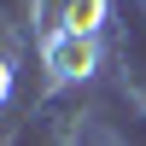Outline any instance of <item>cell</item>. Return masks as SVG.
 <instances>
[{
  "mask_svg": "<svg viewBox=\"0 0 146 146\" xmlns=\"http://www.w3.org/2000/svg\"><path fill=\"white\" fill-rule=\"evenodd\" d=\"M100 64V47H94V35H70V29H58L53 41H47V70L53 76H88V70Z\"/></svg>",
  "mask_w": 146,
  "mask_h": 146,
  "instance_id": "obj_1",
  "label": "cell"
},
{
  "mask_svg": "<svg viewBox=\"0 0 146 146\" xmlns=\"http://www.w3.org/2000/svg\"><path fill=\"white\" fill-rule=\"evenodd\" d=\"M100 18H105V0H64L58 6V29H70V35H94Z\"/></svg>",
  "mask_w": 146,
  "mask_h": 146,
  "instance_id": "obj_2",
  "label": "cell"
},
{
  "mask_svg": "<svg viewBox=\"0 0 146 146\" xmlns=\"http://www.w3.org/2000/svg\"><path fill=\"white\" fill-rule=\"evenodd\" d=\"M12 94V70H6V58H0V100Z\"/></svg>",
  "mask_w": 146,
  "mask_h": 146,
  "instance_id": "obj_3",
  "label": "cell"
}]
</instances>
